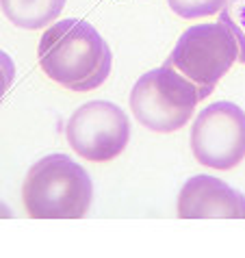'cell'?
I'll return each mask as SVG.
<instances>
[{"label":"cell","mask_w":245,"mask_h":258,"mask_svg":"<svg viewBox=\"0 0 245 258\" xmlns=\"http://www.w3.org/2000/svg\"><path fill=\"white\" fill-rule=\"evenodd\" d=\"M37 59L50 81L76 94L102 87L113 68L109 44L89 22L78 18L59 20L46 28Z\"/></svg>","instance_id":"1"},{"label":"cell","mask_w":245,"mask_h":258,"mask_svg":"<svg viewBox=\"0 0 245 258\" xmlns=\"http://www.w3.org/2000/svg\"><path fill=\"white\" fill-rule=\"evenodd\" d=\"M31 219H81L93 202L89 174L66 154H48L28 169L22 187Z\"/></svg>","instance_id":"2"},{"label":"cell","mask_w":245,"mask_h":258,"mask_svg":"<svg viewBox=\"0 0 245 258\" xmlns=\"http://www.w3.org/2000/svg\"><path fill=\"white\" fill-rule=\"evenodd\" d=\"M200 102V89L169 61L152 72H146L131 91L133 115L152 133L180 131L193 117Z\"/></svg>","instance_id":"3"},{"label":"cell","mask_w":245,"mask_h":258,"mask_svg":"<svg viewBox=\"0 0 245 258\" xmlns=\"http://www.w3.org/2000/svg\"><path fill=\"white\" fill-rule=\"evenodd\" d=\"M167 61L196 85L204 100L239 61V46L230 28L219 20L193 24L180 35Z\"/></svg>","instance_id":"4"},{"label":"cell","mask_w":245,"mask_h":258,"mask_svg":"<svg viewBox=\"0 0 245 258\" xmlns=\"http://www.w3.org/2000/svg\"><path fill=\"white\" fill-rule=\"evenodd\" d=\"M66 137L81 159L106 163L117 159L126 150L131 141V119L117 104L91 100L70 115Z\"/></svg>","instance_id":"5"},{"label":"cell","mask_w":245,"mask_h":258,"mask_svg":"<svg viewBox=\"0 0 245 258\" xmlns=\"http://www.w3.org/2000/svg\"><path fill=\"white\" fill-rule=\"evenodd\" d=\"M191 150L200 165L230 171L245 161V111L234 102H213L191 128Z\"/></svg>","instance_id":"6"},{"label":"cell","mask_w":245,"mask_h":258,"mask_svg":"<svg viewBox=\"0 0 245 258\" xmlns=\"http://www.w3.org/2000/svg\"><path fill=\"white\" fill-rule=\"evenodd\" d=\"M180 219H245V196L215 176H193L178 193Z\"/></svg>","instance_id":"7"},{"label":"cell","mask_w":245,"mask_h":258,"mask_svg":"<svg viewBox=\"0 0 245 258\" xmlns=\"http://www.w3.org/2000/svg\"><path fill=\"white\" fill-rule=\"evenodd\" d=\"M66 0H0V9L9 22L26 31L46 28L61 16Z\"/></svg>","instance_id":"8"},{"label":"cell","mask_w":245,"mask_h":258,"mask_svg":"<svg viewBox=\"0 0 245 258\" xmlns=\"http://www.w3.org/2000/svg\"><path fill=\"white\" fill-rule=\"evenodd\" d=\"M219 22L230 28L239 46V61L245 63V0H228L219 11Z\"/></svg>","instance_id":"9"},{"label":"cell","mask_w":245,"mask_h":258,"mask_svg":"<svg viewBox=\"0 0 245 258\" xmlns=\"http://www.w3.org/2000/svg\"><path fill=\"white\" fill-rule=\"evenodd\" d=\"M169 9L182 20H200L219 13L228 0H167Z\"/></svg>","instance_id":"10"},{"label":"cell","mask_w":245,"mask_h":258,"mask_svg":"<svg viewBox=\"0 0 245 258\" xmlns=\"http://www.w3.org/2000/svg\"><path fill=\"white\" fill-rule=\"evenodd\" d=\"M13 81H16V63L5 50H0V100L11 89Z\"/></svg>","instance_id":"11"},{"label":"cell","mask_w":245,"mask_h":258,"mask_svg":"<svg viewBox=\"0 0 245 258\" xmlns=\"http://www.w3.org/2000/svg\"><path fill=\"white\" fill-rule=\"evenodd\" d=\"M3 217H5V219H11V217H13V213H11L9 209H7V206H5L3 202H0V219H3Z\"/></svg>","instance_id":"12"}]
</instances>
